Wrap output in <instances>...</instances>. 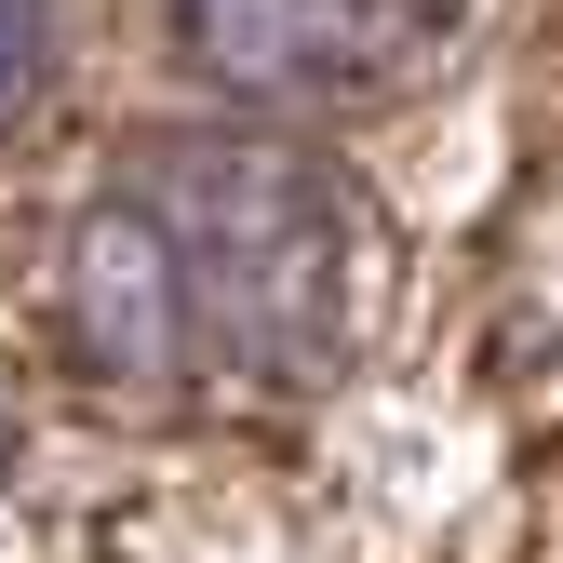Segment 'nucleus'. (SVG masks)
<instances>
[{
    "label": "nucleus",
    "instance_id": "obj_1",
    "mask_svg": "<svg viewBox=\"0 0 563 563\" xmlns=\"http://www.w3.org/2000/svg\"><path fill=\"white\" fill-rule=\"evenodd\" d=\"M349 282H363V229L296 148L162 134L67 216L54 322L81 376L134 402H255L335 363Z\"/></svg>",
    "mask_w": 563,
    "mask_h": 563
},
{
    "label": "nucleus",
    "instance_id": "obj_2",
    "mask_svg": "<svg viewBox=\"0 0 563 563\" xmlns=\"http://www.w3.org/2000/svg\"><path fill=\"white\" fill-rule=\"evenodd\" d=\"M229 108H363L430 54V0H162Z\"/></svg>",
    "mask_w": 563,
    "mask_h": 563
},
{
    "label": "nucleus",
    "instance_id": "obj_3",
    "mask_svg": "<svg viewBox=\"0 0 563 563\" xmlns=\"http://www.w3.org/2000/svg\"><path fill=\"white\" fill-rule=\"evenodd\" d=\"M67 81V0H0V134L41 121Z\"/></svg>",
    "mask_w": 563,
    "mask_h": 563
}]
</instances>
